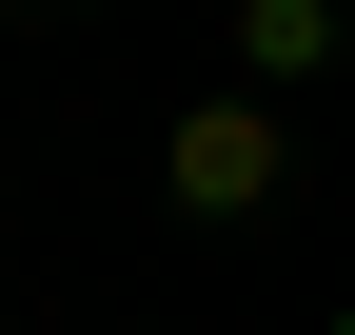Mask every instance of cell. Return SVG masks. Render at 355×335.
<instances>
[{"mask_svg": "<svg viewBox=\"0 0 355 335\" xmlns=\"http://www.w3.org/2000/svg\"><path fill=\"white\" fill-rule=\"evenodd\" d=\"M158 178H178V217H277V178H296V138H277V99H257V79H217V99H178V138H158Z\"/></svg>", "mask_w": 355, "mask_h": 335, "instance_id": "1", "label": "cell"}, {"mask_svg": "<svg viewBox=\"0 0 355 335\" xmlns=\"http://www.w3.org/2000/svg\"><path fill=\"white\" fill-rule=\"evenodd\" d=\"M237 79H257V99L336 79V0H237Z\"/></svg>", "mask_w": 355, "mask_h": 335, "instance_id": "2", "label": "cell"}, {"mask_svg": "<svg viewBox=\"0 0 355 335\" xmlns=\"http://www.w3.org/2000/svg\"><path fill=\"white\" fill-rule=\"evenodd\" d=\"M0 20H40V0H0Z\"/></svg>", "mask_w": 355, "mask_h": 335, "instance_id": "3", "label": "cell"}, {"mask_svg": "<svg viewBox=\"0 0 355 335\" xmlns=\"http://www.w3.org/2000/svg\"><path fill=\"white\" fill-rule=\"evenodd\" d=\"M316 335H355V316H316Z\"/></svg>", "mask_w": 355, "mask_h": 335, "instance_id": "4", "label": "cell"}]
</instances>
